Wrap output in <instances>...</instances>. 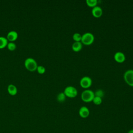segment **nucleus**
Returning a JSON list of instances; mask_svg holds the SVG:
<instances>
[{
	"instance_id": "obj_1",
	"label": "nucleus",
	"mask_w": 133,
	"mask_h": 133,
	"mask_svg": "<svg viewBox=\"0 0 133 133\" xmlns=\"http://www.w3.org/2000/svg\"><path fill=\"white\" fill-rule=\"evenodd\" d=\"M95 97L94 92L90 89H85L81 94V99L85 102H89L92 101Z\"/></svg>"
},
{
	"instance_id": "obj_2",
	"label": "nucleus",
	"mask_w": 133,
	"mask_h": 133,
	"mask_svg": "<svg viewBox=\"0 0 133 133\" xmlns=\"http://www.w3.org/2000/svg\"><path fill=\"white\" fill-rule=\"evenodd\" d=\"M95 40V36L90 32H86L82 35L81 43L85 45H90L92 44Z\"/></svg>"
},
{
	"instance_id": "obj_3",
	"label": "nucleus",
	"mask_w": 133,
	"mask_h": 133,
	"mask_svg": "<svg viewBox=\"0 0 133 133\" xmlns=\"http://www.w3.org/2000/svg\"><path fill=\"white\" fill-rule=\"evenodd\" d=\"M25 67L30 71H34L37 69V64L36 60L31 57L26 58L24 61Z\"/></svg>"
},
{
	"instance_id": "obj_4",
	"label": "nucleus",
	"mask_w": 133,
	"mask_h": 133,
	"mask_svg": "<svg viewBox=\"0 0 133 133\" xmlns=\"http://www.w3.org/2000/svg\"><path fill=\"white\" fill-rule=\"evenodd\" d=\"M66 97L73 98L77 96L78 91L77 89L72 86H68L66 87L63 91Z\"/></svg>"
},
{
	"instance_id": "obj_5",
	"label": "nucleus",
	"mask_w": 133,
	"mask_h": 133,
	"mask_svg": "<svg viewBox=\"0 0 133 133\" xmlns=\"http://www.w3.org/2000/svg\"><path fill=\"white\" fill-rule=\"evenodd\" d=\"M124 79L127 84L133 87V70H126L124 74Z\"/></svg>"
},
{
	"instance_id": "obj_6",
	"label": "nucleus",
	"mask_w": 133,
	"mask_h": 133,
	"mask_svg": "<svg viewBox=\"0 0 133 133\" xmlns=\"http://www.w3.org/2000/svg\"><path fill=\"white\" fill-rule=\"evenodd\" d=\"M80 86L85 89H87L89 88L92 85V79L91 78L87 76H85L81 78L79 81Z\"/></svg>"
},
{
	"instance_id": "obj_7",
	"label": "nucleus",
	"mask_w": 133,
	"mask_h": 133,
	"mask_svg": "<svg viewBox=\"0 0 133 133\" xmlns=\"http://www.w3.org/2000/svg\"><path fill=\"white\" fill-rule=\"evenodd\" d=\"M78 114L81 117L83 118H85L89 116L90 114V111L89 109L87 107L85 106H82L80 108L79 110Z\"/></svg>"
},
{
	"instance_id": "obj_8",
	"label": "nucleus",
	"mask_w": 133,
	"mask_h": 133,
	"mask_svg": "<svg viewBox=\"0 0 133 133\" xmlns=\"http://www.w3.org/2000/svg\"><path fill=\"white\" fill-rule=\"evenodd\" d=\"M92 15L95 18H100L101 17L103 14L102 9L99 6H96L92 8L91 10Z\"/></svg>"
},
{
	"instance_id": "obj_9",
	"label": "nucleus",
	"mask_w": 133,
	"mask_h": 133,
	"mask_svg": "<svg viewBox=\"0 0 133 133\" xmlns=\"http://www.w3.org/2000/svg\"><path fill=\"white\" fill-rule=\"evenodd\" d=\"M115 61L118 63H123L125 61L126 57L125 54L121 51H117L114 55Z\"/></svg>"
},
{
	"instance_id": "obj_10",
	"label": "nucleus",
	"mask_w": 133,
	"mask_h": 133,
	"mask_svg": "<svg viewBox=\"0 0 133 133\" xmlns=\"http://www.w3.org/2000/svg\"><path fill=\"white\" fill-rule=\"evenodd\" d=\"M18 36V34L17 32L14 30H12L9 31L7 33L6 38L8 39V41H9L10 42H13L17 39Z\"/></svg>"
},
{
	"instance_id": "obj_11",
	"label": "nucleus",
	"mask_w": 133,
	"mask_h": 133,
	"mask_svg": "<svg viewBox=\"0 0 133 133\" xmlns=\"http://www.w3.org/2000/svg\"><path fill=\"white\" fill-rule=\"evenodd\" d=\"M83 44L81 42H74L72 45V49L75 52H78L82 50Z\"/></svg>"
},
{
	"instance_id": "obj_12",
	"label": "nucleus",
	"mask_w": 133,
	"mask_h": 133,
	"mask_svg": "<svg viewBox=\"0 0 133 133\" xmlns=\"http://www.w3.org/2000/svg\"><path fill=\"white\" fill-rule=\"evenodd\" d=\"M7 90L11 95H15L17 93V88L14 84H9L7 87Z\"/></svg>"
},
{
	"instance_id": "obj_13",
	"label": "nucleus",
	"mask_w": 133,
	"mask_h": 133,
	"mask_svg": "<svg viewBox=\"0 0 133 133\" xmlns=\"http://www.w3.org/2000/svg\"><path fill=\"white\" fill-rule=\"evenodd\" d=\"M8 43V39L6 37L0 36V48H3L7 46Z\"/></svg>"
},
{
	"instance_id": "obj_14",
	"label": "nucleus",
	"mask_w": 133,
	"mask_h": 133,
	"mask_svg": "<svg viewBox=\"0 0 133 133\" xmlns=\"http://www.w3.org/2000/svg\"><path fill=\"white\" fill-rule=\"evenodd\" d=\"M66 96L63 92H61L59 93L57 96V100L59 102H63L65 100Z\"/></svg>"
},
{
	"instance_id": "obj_15",
	"label": "nucleus",
	"mask_w": 133,
	"mask_h": 133,
	"mask_svg": "<svg viewBox=\"0 0 133 133\" xmlns=\"http://www.w3.org/2000/svg\"><path fill=\"white\" fill-rule=\"evenodd\" d=\"M86 3L88 6L93 8L97 6L98 1L97 0H86Z\"/></svg>"
},
{
	"instance_id": "obj_16",
	"label": "nucleus",
	"mask_w": 133,
	"mask_h": 133,
	"mask_svg": "<svg viewBox=\"0 0 133 133\" xmlns=\"http://www.w3.org/2000/svg\"><path fill=\"white\" fill-rule=\"evenodd\" d=\"M72 38L75 42H81L82 39V35L79 33H75L73 35Z\"/></svg>"
},
{
	"instance_id": "obj_17",
	"label": "nucleus",
	"mask_w": 133,
	"mask_h": 133,
	"mask_svg": "<svg viewBox=\"0 0 133 133\" xmlns=\"http://www.w3.org/2000/svg\"><path fill=\"white\" fill-rule=\"evenodd\" d=\"M92 102L96 105H100L101 104L102 102V98L100 97L95 96L92 100Z\"/></svg>"
},
{
	"instance_id": "obj_18",
	"label": "nucleus",
	"mask_w": 133,
	"mask_h": 133,
	"mask_svg": "<svg viewBox=\"0 0 133 133\" xmlns=\"http://www.w3.org/2000/svg\"><path fill=\"white\" fill-rule=\"evenodd\" d=\"M94 94H95V96L99 97L101 98L104 96V91L101 89H98L96 90L95 91V92H94Z\"/></svg>"
},
{
	"instance_id": "obj_19",
	"label": "nucleus",
	"mask_w": 133,
	"mask_h": 133,
	"mask_svg": "<svg viewBox=\"0 0 133 133\" xmlns=\"http://www.w3.org/2000/svg\"><path fill=\"white\" fill-rule=\"evenodd\" d=\"M7 47L9 50L12 51V50H14L16 48V45L15 43H14L12 42H10L8 43Z\"/></svg>"
},
{
	"instance_id": "obj_20",
	"label": "nucleus",
	"mask_w": 133,
	"mask_h": 133,
	"mask_svg": "<svg viewBox=\"0 0 133 133\" xmlns=\"http://www.w3.org/2000/svg\"><path fill=\"white\" fill-rule=\"evenodd\" d=\"M36 70L39 74H43L46 71L45 68L43 65H38Z\"/></svg>"
},
{
	"instance_id": "obj_21",
	"label": "nucleus",
	"mask_w": 133,
	"mask_h": 133,
	"mask_svg": "<svg viewBox=\"0 0 133 133\" xmlns=\"http://www.w3.org/2000/svg\"><path fill=\"white\" fill-rule=\"evenodd\" d=\"M127 133H133V129H131V130H129Z\"/></svg>"
}]
</instances>
